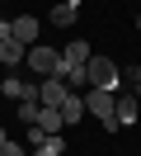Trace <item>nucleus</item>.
Returning a JSON list of instances; mask_svg holds the SVG:
<instances>
[{
    "label": "nucleus",
    "mask_w": 141,
    "mask_h": 156,
    "mask_svg": "<svg viewBox=\"0 0 141 156\" xmlns=\"http://www.w3.org/2000/svg\"><path fill=\"white\" fill-rule=\"evenodd\" d=\"M80 95H85V114H94V118H99V123H103V128L113 133V128H118V114H113V104H118V95H113V90H99V85L80 90Z\"/></svg>",
    "instance_id": "nucleus-1"
},
{
    "label": "nucleus",
    "mask_w": 141,
    "mask_h": 156,
    "mask_svg": "<svg viewBox=\"0 0 141 156\" xmlns=\"http://www.w3.org/2000/svg\"><path fill=\"white\" fill-rule=\"evenodd\" d=\"M85 76H89V85H99V90H113V95L122 90V71L113 66L108 57H94V52H89V62H85Z\"/></svg>",
    "instance_id": "nucleus-2"
},
{
    "label": "nucleus",
    "mask_w": 141,
    "mask_h": 156,
    "mask_svg": "<svg viewBox=\"0 0 141 156\" xmlns=\"http://www.w3.org/2000/svg\"><path fill=\"white\" fill-rule=\"evenodd\" d=\"M24 62H28V71H33V76H56L61 52H52V48H42V43H33V48L24 52Z\"/></svg>",
    "instance_id": "nucleus-3"
},
{
    "label": "nucleus",
    "mask_w": 141,
    "mask_h": 156,
    "mask_svg": "<svg viewBox=\"0 0 141 156\" xmlns=\"http://www.w3.org/2000/svg\"><path fill=\"white\" fill-rule=\"evenodd\" d=\"M71 95V85H66L61 76H42V85H38V104H47V109H56L61 99Z\"/></svg>",
    "instance_id": "nucleus-4"
},
{
    "label": "nucleus",
    "mask_w": 141,
    "mask_h": 156,
    "mask_svg": "<svg viewBox=\"0 0 141 156\" xmlns=\"http://www.w3.org/2000/svg\"><path fill=\"white\" fill-rule=\"evenodd\" d=\"M85 62H89V43H85V38H75L71 48L61 52V66H56V76H61V71H71V66H85Z\"/></svg>",
    "instance_id": "nucleus-5"
},
{
    "label": "nucleus",
    "mask_w": 141,
    "mask_h": 156,
    "mask_svg": "<svg viewBox=\"0 0 141 156\" xmlns=\"http://www.w3.org/2000/svg\"><path fill=\"white\" fill-rule=\"evenodd\" d=\"M9 33L33 48V43H38V19H33V14H19V19H9Z\"/></svg>",
    "instance_id": "nucleus-6"
},
{
    "label": "nucleus",
    "mask_w": 141,
    "mask_h": 156,
    "mask_svg": "<svg viewBox=\"0 0 141 156\" xmlns=\"http://www.w3.org/2000/svg\"><path fill=\"white\" fill-rule=\"evenodd\" d=\"M56 109H61V123H80V118H85V95H80V90H71Z\"/></svg>",
    "instance_id": "nucleus-7"
},
{
    "label": "nucleus",
    "mask_w": 141,
    "mask_h": 156,
    "mask_svg": "<svg viewBox=\"0 0 141 156\" xmlns=\"http://www.w3.org/2000/svg\"><path fill=\"white\" fill-rule=\"evenodd\" d=\"M113 114H118V128H132V123L141 118V109H136V95H118Z\"/></svg>",
    "instance_id": "nucleus-8"
},
{
    "label": "nucleus",
    "mask_w": 141,
    "mask_h": 156,
    "mask_svg": "<svg viewBox=\"0 0 141 156\" xmlns=\"http://www.w3.org/2000/svg\"><path fill=\"white\" fill-rule=\"evenodd\" d=\"M24 52H28V43H19V38H0V66H19V62H24Z\"/></svg>",
    "instance_id": "nucleus-9"
},
{
    "label": "nucleus",
    "mask_w": 141,
    "mask_h": 156,
    "mask_svg": "<svg viewBox=\"0 0 141 156\" xmlns=\"http://www.w3.org/2000/svg\"><path fill=\"white\" fill-rule=\"evenodd\" d=\"M47 19H52L56 29H66V24H75V19H80V0H61V5H56V10L47 14Z\"/></svg>",
    "instance_id": "nucleus-10"
},
{
    "label": "nucleus",
    "mask_w": 141,
    "mask_h": 156,
    "mask_svg": "<svg viewBox=\"0 0 141 156\" xmlns=\"http://www.w3.org/2000/svg\"><path fill=\"white\" fill-rule=\"evenodd\" d=\"M28 128H42V133H61V128H66V123H61V109H47V104H42V109H38V123H28Z\"/></svg>",
    "instance_id": "nucleus-11"
},
{
    "label": "nucleus",
    "mask_w": 141,
    "mask_h": 156,
    "mask_svg": "<svg viewBox=\"0 0 141 156\" xmlns=\"http://www.w3.org/2000/svg\"><path fill=\"white\" fill-rule=\"evenodd\" d=\"M5 95L9 99H38V85H28V80H5Z\"/></svg>",
    "instance_id": "nucleus-12"
},
{
    "label": "nucleus",
    "mask_w": 141,
    "mask_h": 156,
    "mask_svg": "<svg viewBox=\"0 0 141 156\" xmlns=\"http://www.w3.org/2000/svg\"><path fill=\"white\" fill-rule=\"evenodd\" d=\"M38 99H19V118H24V123H38Z\"/></svg>",
    "instance_id": "nucleus-13"
},
{
    "label": "nucleus",
    "mask_w": 141,
    "mask_h": 156,
    "mask_svg": "<svg viewBox=\"0 0 141 156\" xmlns=\"http://www.w3.org/2000/svg\"><path fill=\"white\" fill-rule=\"evenodd\" d=\"M122 80H127V85L141 95V66H127V71H122Z\"/></svg>",
    "instance_id": "nucleus-14"
},
{
    "label": "nucleus",
    "mask_w": 141,
    "mask_h": 156,
    "mask_svg": "<svg viewBox=\"0 0 141 156\" xmlns=\"http://www.w3.org/2000/svg\"><path fill=\"white\" fill-rule=\"evenodd\" d=\"M0 156H28V147H19V142L5 137V142H0Z\"/></svg>",
    "instance_id": "nucleus-15"
},
{
    "label": "nucleus",
    "mask_w": 141,
    "mask_h": 156,
    "mask_svg": "<svg viewBox=\"0 0 141 156\" xmlns=\"http://www.w3.org/2000/svg\"><path fill=\"white\" fill-rule=\"evenodd\" d=\"M0 38H14V33H9V19H0Z\"/></svg>",
    "instance_id": "nucleus-16"
},
{
    "label": "nucleus",
    "mask_w": 141,
    "mask_h": 156,
    "mask_svg": "<svg viewBox=\"0 0 141 156\" xmlns=\"http://www.w3.org/2000/svg\"><path fill=\"white\" fill-rule=\"evenodd\" d=\"M136 29H141V14H136Z\"/></svg>",
    "instance_id": "nucleus-17"
}]
</instances>
